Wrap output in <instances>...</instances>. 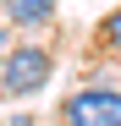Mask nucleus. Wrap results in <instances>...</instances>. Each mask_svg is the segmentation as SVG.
Wrapping results in <instances>:
<instances>
[{"instance_id":"6","label":"nucleus","mask_w":121,"mask_h":126,"mask_svg":"<svg viewBox=\"0 0 121 126\" xmlns=\"http://www.w3.org/2000/svg\"><path fill=\"white\" fill-rule=\"evenodd\" d=\"M6 49H11V44H6V28H0V66H6Z\"/></svg>"},{"instance_id":"5","label":"nucleus","mask_w":121,"mask_h":126,"mask_svg":"<svg viewBox=\"0 0 121 126\" xmlns=\"http://www.w3.org/2000/svg\"><path fill=\"white\" fill-rule=\"evenodd\" d=\"M11 126H39V121L33 115H11Z\"/></svg>"},{"instance_id":"4","label":"nucleus","mask_w":121,"mask_h":126,"mask_svg":"<svg viewBox=\"0 0 121 126\" xmlns=\"http://www.w3.org/2000/svg\"><path fill=\"white\" fill-rule=\"evenodd\" d=\"M99 44H105V49H121V6L99 22Z\"/></svg>"},{"instance_id":"1","label":"nucleus","mask_w":121,"mask_h":126,"mask_svg":"<svg viewBox=\"0 0 121 126\" xmlns=\"http://www.w3.org/2000/svg\"><path fill=\"white\" fill-rule=\"evenodd\" d=\"M50 77H55V55H50L44 44H11V49H6V66H0V88H6V99L39 93Z\"/></svg>"},{"instance_id":"3","label":"nucleus","mask_w":121,"mask_h":126,"mask_svg":"<svg viewBox=\"0 0 121 126\" xmlns=\"http://www.w3.org/2000/svg\"><path fill=\"white\" fill-rule=\"evenodd\" d=\"M0 11H6V22H17V28H44L55 16V0H0Z\"/></svg>"},{"instance_id":"2","label":"nucleus","mask_w":121,"mask_h":126,"mask_svg":"<svg viewBox=\"0 0 121 126\" xmlns=\"http://www.w3.org/2000/svg\"><path fill=\"white\" fill-rule=\"evenodd\" d=\"M60 126H121V88H77L60 104Z\"/></svg>"}]
</instances>
